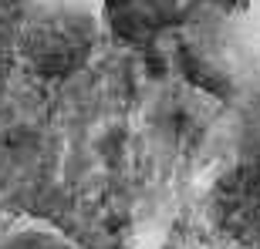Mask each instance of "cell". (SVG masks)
<instances>
[{"instance_id": "1", "label": "cell", "mask_w": 260, "mask_h": 249, "mask_svg": "<svg viewBox=\"0 0 260 249\" xmlns=\"http://www.w3.org/2000/svg\"><path fill=\"white\" fill-rule=\"evenodd\" d=\"M105 0H14L7 34L24 71L61 81L88 64L102 37Z\"/></svg>"}, {"instance_id": "2", "label": "cell", "mask_w": 260, "mask_h": 249, "mask_svg": "<svg viewBox=\"0 0 260 249\" xmlns=\"http://www.w3.org/2000/svg\"><path fill=\"white\" fill-rule=\"evenodd\" d=\"M226 4H230V7L260 34V0H226Z\"/></svg>"}]
</instances>
